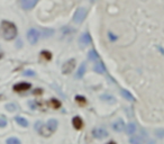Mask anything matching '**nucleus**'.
Returning a JSON list of instances; mask_svg holds the SVG:
<instances>
[{
  "label": "nucleus",
  "mask_w": 164,
  "mask_h": 144,
  "mask_svg": "<svg viewBox=\"0 0 164 144\" xmlns=\"http://www.w3.org/2000/svg\"><path fill=\"white\" fill-rule=\"evenodd\" d=\"M155 134H156V136L159 139H162V137H164V130H156L155 131Z\"/></svg>",
  "instance_id": "nucleus-27"
},
{
  "label": "nucleus",
  "mask_w": 164,
  "mask_h": 144,
  "mask_svg": "<svg viewBox=\"0 0 164 144\" xmlns=\"http://www.w3.org/2000/svg\"><path fill=\"white\" fill-rule=\"evenodd\" d=\"M41 55L45 59V60H51L52 59V54H51V52H48V51H42V53H41Z\"/></svg>",
  "instance_id": "nucleus-22"
},
{
  "label": "nucleus",
  "mask_w": 164,
  "mask_h": 144,
  "mask_svg": "<svg viewBox=\"0 0 164 144\" xmlns=\"http://www.w3.org/2000/svg\"><path fill=\"white\" fill-rule=\"evenodd\" d=\"M7 144H20V141L16 137H10L7 140Z\"/></svg>",
  "instance_id": "nucleus-23"
},
{
  "label": "nucleus",
  "mask_w": 164,
  "mask_h": 144,
  "mask_svg": "<svg viewBox=\"0 0 164 144\" xmlns=\"http://www.w3.org/2000/svg\"><path fill=\"white\" fill-rule=\"evenodd\" d=\"M92 135H94V137L98 140H101V139H105V137H107L108 136V132L105 128L102 127H96L92 130Z\"/></svg>",
  "instance_id": "nucleus-6"
},
{
  "label": "nucleus",
  "mask_w": 164,
  "mask_h": 144,
  "mask_svg": "<svg viewBox=\"0 0 164 144\" xmlns=\"http://www.w3.org/2000/svg\"><path fill=\"white\" fill-rule=\"evenodd\" d=\"M125 130H126V133L128 135H131L134 134L136 132V130H137V126L134 124V123H129L128 125L125 126Z\"/></svg>",
  "instance_id": "nucleus-14"
},
{
  "label": "nucleus",
  "mask_w": 164,
  "mask_h": 144,
  "mask_svg": "<svg viewBox=\"0 0 164 144\" xmlns=\"http://www.w3.org/2000/svg\"><path fill=\"white\" fill-rule=\"evenodd\" d=\"M16 108H17V106H16L15 104H8V105H6V109L9 110V112H15Z\"/></svg>",
  "instance_id": "nucleus-25"
},
{
  "label": "nucleus",
  "mask_w": 164,
  "mask_h": 144,
  "mask_svg": "<svg viewBox=\"0 0 164 144\" xmlns=\"http://www.w3.org/2000/svg\"><path fill=\"white\" fill-rule=\"evenodd\" d=\"M75 60L74 59H70V60H68L63 64V66H62V72L64 73V75H69V73H71L73 70H74L75 68Z\"/></svg>",
  "instance_id": "nucleus-5"
},
{
  "label": "nucleus",
  "mask_w": 164,
  "mask_h": 144,
  "mask_svg": "<svg viewBox=\"0 0 164 144\" xmlns=\"http://www.w3.org/2000/svg\"><path fill=\"white\" fill-rule=\"evenodd\" d=\"M106 144H116L115 142H113V141H110V142H108V143H106Z\"/></svg>",
  "instance_id": "nucleus-30"
},
{
  "label": "nucleus",
  "mask_w": 164,
  "mask_h": 144,
  "mask_svg": "<svg viewBox=\"0 0 164 144\" xmlns=\"http://www.w3.org/2000/svg\"><path fill=\"white\" fill-rule=\"evenodd\" d=\"M7 125V119L5 116H0V127H5Z\"/></svg>",
  "instance_id": "nucleus-26"
},
{
  "label": "nucleus",
  "mask_w": 164,
  "mask_h": 144,
  "mask_svg": "<svg viewBox=\"0 0 164 144\" xmlns=\"http://www.w3.org/2000/svg\"><path fill=\"white\" fill-rule=\"evenodd\" d=\"M1 57H2V53H0V59H1Z\"/></svg>",
  "instance_id": "nucleus-31"
},
{
  "label": "nucleus",
  "mask_w": 164,
  "mask_h": 144,
  "mask_svg": "<svg viewBox=\"0 0 164 144\" xmlns=\"http://www.w3.org/2000/svg\"><path fill=\"white\" fill-rule=\"evenodd\" d=\"M125 123H124V121L122 119H117V121L115 122L113 124V130L116 131V132H122V131L125 130Z\"/></svg>",
  "instance_id": "nucleus-10"
},
{
  "label": "nucleus",
  "mask_w": 164,
  "mask_h": 144,
  "mask_svg": "<svg viewBox=\"0 0 164 144\" xmlns=\"http://www.w3.org/2000/svg\"><path fill=\"white\" fill-rule=\"evenodd\" d=\"M30 84H28V82H20V84H17L14 86V90L15 91H18V93H20V91H26V90H28V89H30Z\"/></svg>",
  "instance_id": "nucleus-9"
},
{
  "label": "nucleus",
  "mask_w": 164,
  "mask_h": 144,
  "mask_svg": "<svg viewBox=\"0 0 164 144\" xmlns=\"http://www.w3.org/2000/svg\"><path fill=\"white\" fill-rule=\"evenodd\" d=\"M75 101H78L80 105H85V102H87V100H85V98L82 97V96H76V97H75Z\"/></svg>",
  "instance_id": "nucleus-24"
},
{
  "label": "nucleus",
  "mask_w": 164,
  "mask_h": 144,
  "mask_svg": "<svg viewBox=\"0 0 164 144\" xmlns=\"http://www.w3.org/2000/svg\"><path fill=\"white\" fill-rule=\"evenodd\" d=\"M48 104H50V106H51L52 108H54V109H57V108L61 107V102L59 101L57 99H55V98H52Z\"/></svg>",
  "instance_id": "nucleus-20"
},
{
  "label": "nucleus",
  "mask_w": 164,
  "mask_h": 144,
  "mask_svg": "<svg viewBox=\"0 0 164 144\" xmlns=\"http://www.w3.org/2000/svg\"><path fill=\"white\" fill-rule=\"evenodd\" d=\"M72 124L74 126V128H76V130H81L82 126H83V122H82V119H81V117L80 116H75V117H73V119H72Z\"/></svg>",
  "instance_id": "nucleus-12"
},
{
  "label": "nucleus",
  "mask_w": 164,
  "mask_h": 144,
  "mask_svg": "<svg viewBox=\"0 0 164 144\" xmlns=\"http://www.w3.org/2000/svg\"><path fill=\"white\" fill-rule=\"evenodd\" d=\"M87 14H88V9L85 8V7H79L78 9L75 10L74 15H73V22L76 24H81L85 18L87 17Z\"/></svg>",
  "instance_id": "nucleus-2"
},
{
  "label": "nucleus",
  "mask_w": 164,
  "mask_h": 144,
  "mask_svg": "<svg viewBox=\"0 0 164 144\" xmlns=\"http://www.w3.org/2000/svg\"><path fill=\"white\" fill-rule=\"evenodd\" d=\"M46 125H47V127H48V128H50V130H51L52 132L54 133V132L56 131L57 125H59V124H57L56 119H50V121L46 123Z\"/></svg>",
  "instance_id": "nucleus-15"
},
{
  "label": "nucleus",
  "mask_w": 164,
  "mask_h": 144,
  "mask_svg": "<svg viewBox=\"0 0 164 144\" xmlns=\"http://www.w3.org/2000/svg\"><path fill=\"white\" fill-rule=\"evenodd\" d=\"M0 34L5 40L11 41L17 36V27L11 22L2 20L1 24H0Z\"/></svg>",
  "instance_id": "nucleus-1"
},
{
  "label": "nucleus",
  "mask_w": 164,
  "mask_h": 144,
  "mask_svg": "<svg viewBox=\"0 0 164 144\" xmlns=\"http://www.w3.org/2000/svg\"><path fill=\"white\" fill-rule=\"evenodd\" d=\"M53 34H54V31H53V29H51V28H48V29L46 28V29H44V31H43V36H44L45 38L51 37Z\"/></svg>",
  "instance_id": "nucleus-21"
},
{
  "label": "nucleus",
  "mask_w": 164,
  "mask_h": 144,
  "mask_svg": "<svg viewBox=\"0 0 164 144\" xmlns=\"http://www.w3.org/2000/svg\"><path fill=\"white\" fill-rule=\"evenodd\" d=\"M27 40L32 45L36 44L38 42V40H39V32L35 28H30L27 32Z\"/></svg>",
  "instance_id": "nucleus-4"
},
{
  "label": "nucleus",
  "mask_w": 164,
  "mask_h": 144,
  "mask_svg": "<svg viewBox=\"0 0 164 144\" xmlns=\"http://www.w3.org/2000/svg\"><path fill=\"white\" fill-rule=\"evenodd\" d=\"M85 69H87V65H85V63H82V64L80 65L78 72L75 73V78H76V79H81V78L83 77V75H85Z\"/></svg>",
  "instance_id": "nucleus-13"
},
{
  "label": "nucleus",
  "mask_w": 164,
  "mask_h": 144,
  "mask_svg": "<svg viewBox=\"0 0 164 144\" xmlns=\"http://www.w3.org/2000/svg\"><path fill=\"white\" fill-rule=\"evenodd\" d=\"M94 70L97 72V73H105L106 72V66H105V64H103L101 61H99V62H97L96 64H94Z\"/></svg>",
  "instance_id": "nucleus-11"
},
{
  "label": "nucleus",
  "mask_w": 164,
  "mask_h": 144,
  "mask_svg": "<svg viewBox=\"0 0 164 144\" xmlns=\"http://www.w3.org/2000/svg\"><path fill=\"white\" fill-rule=\"evenodd\" d=\"M35 128H36V131H37L39 134L42 135V136H45V137H47V136H51V135L53 134V132H52V131L47 127L46 124L44 125L42 122H37V123H36V125H35Z\"/></svg>",
  "instance_id": "nucleus-3"
},
{
  "label": "nucleus",
  "mask_w": 164,
  "mask_h": 144,
  "mask_svg": "<svg viewBox=\"0 0 164 144\" xmlns=\"http://www.w3.org/2000/svg\"><path fill=\"white\" fill-rule=\"evenodd\" d=\"M15 121L17 122L20 126H23V127H27V126H28V122L26 121L24 117H20V116L15 117Z\"/></svg>",
  "instance_id": "nucleus-19"
},
{
  "label": "nucleus",
  "mask_w": 164,
  "mask_h": 144,
  "mask_svg": "<svg viewBox=\"0 0 164 144\" xmlns=\"http://www.w3.org/2000/svg\"><path fill=\"white\" fill-rule=\"evenodd\" d=\"M24 75H28V77H33V75H35V72H34V71H30V70H28V71H25V72H24Z\"/></svg>",
  "instance_id": "nucleus-28"
},
{
  "label": "nucleus",
  "mask_w": 164,
  "mask_h": 144,
  "mask_svg": "<svg viewBox=\"0 0 164 144\" xmlns=\"http://www.w3.org/2000/svg\"><path fill=\"white\" fill-rule=\"evenodd\" d=\"M92 41V38H91V35H90L89 33H85V34H82L81 35V37L79 40V43H80V46L81 47H85L87 45H89L90 43Z\"/></svg>",
  "instance_id": "nucleus-7"
},
{
  "label": "nucleus",
  "mask_w": 164,
  "mask_h": 144,
  "mask_svg": "<svg viewBox=\"0 0 164 144\" xmlns=\"http://www.w3.org/2000/svg\"><path fill=\"white\" fill-rule=\"evenodd\" d=\"M41 93H42V89H36L34 91V95H41Z\"/></svg>",
  "instance_id": "nucleus-29"
},
{
  "label": "nucleus",
  "mask_w": 164,
  "mask_h": 144,
  "mask_svg": "<svg viewBox=\"0 0 164 144\" xmlns=\"http://www.w3.org/2000/svg\"><path fill=\"white\" fill-rule=\"evenodd\" d=\"M129 143L131 144H144V141L142 139L141 136L136 135V136H131L129 139Z\"/></svg>",
  "instance_id": "nucleus-16"
},
{
  "label": "nucleus",
  "mask_w": 164,
  "mask_h": 144,
  "mask_svg": "<svg viewBox=\"0 0 164 144\" xmlns=\"http://www.w3.org/2000/svg\"><path fill=\"white\" fill-rule=\"evenodd\" d=\"M122 97L125 98V99H127V100H129V101H135V98H134V96H133L131 93H128L127 90H124V89H122Z\"/></svg>",
  "instance_id": "nucleus-18"
},
{
  "label": "nucleus",
  "mask_w": 164,
  "mask_h": 144,
  "mask_svg": "<svg viewBox=\"0 0 164 144\" xmlns=\"http://www.w3.org/2000/svg\"><path fill=\"white\" fill-rule=\"evenodd\" d=\"M38 2V0H22V7L25 10L33 9Z\"/></svg>",
  "instance_id": "nucleus-8"
},
{
  "label": "nucleus",
  "mask_w": 164,
  "mask_h": 144,
  "mask_svg": "<svg viewBox=\"0 0 164 144\" xmlns=\"http://www.w3.org/2000/svg\"><path fill=\"white\" fill-rule=\"evenodd\" d=\"M89 60L90 61H98L99 60V54L98 52L96 51L94 48H92V50H90L89 52Z\"/></svg>",
  "instance_id": "nucleus-17"
}]
</instances>
